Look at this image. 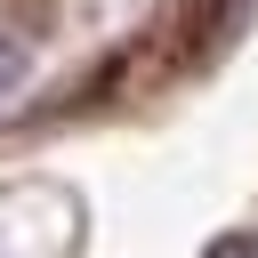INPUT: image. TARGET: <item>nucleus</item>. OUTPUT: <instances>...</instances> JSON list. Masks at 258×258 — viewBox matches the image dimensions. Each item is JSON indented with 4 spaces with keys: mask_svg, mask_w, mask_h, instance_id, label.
<instances>
[{
    "mask_svg": "<svg viewBox=\"0 0 258 258\" xmlns=\"http://www.w3.org/2000/svg\"><path fill=\"white\" fill-rule=\"evenodd\" d=\"M16 81H24V40L0 32V89H16Z\"/></svg>",
    "mask_w": 258,
    "mask_h": 258,
    "instance_id": "nucleus-1",
    "label": "nucleus"
}]
</instances>
